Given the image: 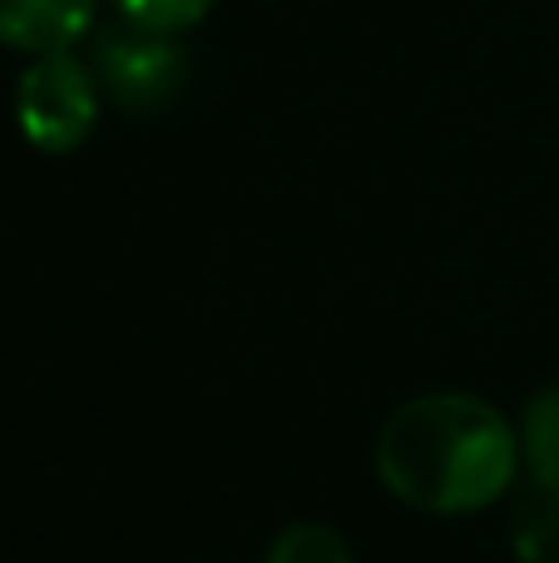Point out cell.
Segmentation results:
<instances>
[{"mask_svg": "<svg viewBox=\"0 0 559 563\" xmlns=\"http://www.w3.org/2000/svg\"><path fill=\"white\" fill-rule=\"evenodd\" d=\"M263 563H352V549L332 525H293L273 539Z\"/></svg>", "mask_w": 559, "mask_h": 563, "instance_id": "7", "label": "cell"}, {"mask_svg": "<svg viewBox=\"0 0 559 563\" xmlns=\"http://www.w3.org/2000/svg\"><path fill=\"white\" fill-rule=\"evenodd\" d=\"M511 549L520 563H559V479H535L515 499Z\"/></svg>", "mask_w": 559, "mask_h": 563, "instance_id": "5", "label": "cell"}, {"mask_svg": "<svg viewBox=\"0 0 559 563\" xmlns=\"http://www.w3.org/2000/svg\"><path fill=\"white\" fill-rule=\"evenodd\" d=\"M89 69L99 79V95L114 99L129 114H154L168 99L184 89V49L174 35L164 30H144V25H114L95 40Z\"/></svg>", "mask_w": 559, "mask_h": 563, "instance_id": "3", "label": "cell"}, {"mask_svg": "<svg viewBox=\"0 0 559 563\" xmlns=\"http://www.w3.org/2000/svg\"><path fill=\"white\" fill-rule=\"evenodd\" d=\"M520 455L530 465V479H559V386H545L525 406Z\"/></svg>", "mask_w": 559, "mask_h": 563, "instance_id": "6", "label": "cell"}, {"mask_svg": "<svg viewBox=\"0 0 559 563\" xmlns=\"http://www.w3.org/2000/svg\"><path fill=\"white\" fill-rule=\"evenodd\" d=\"M520 445L505 416L481 396H416L376 435V475L402 505L426 515H471L515 485Z\"/></svg>", "mask_w": 559, "mask_h": 563, "instance_id": "1", "label": "cell"}, {"mask_svg": "<svg viewBox=\"0 0 559 563\" xmlns=\"http://www.w3.org/2000/svg\"><path fill=\"white\" fill-rule=\"evenodd\" d=\"M15 119H20V134L40 154H69V148H79L99 119L95 69L79 65L69 49L35 55V65L15 85Z\"/></svg>", "mask_w": 559, "mask_h": 563, "instance_id": "2", "label": "cell"}, {"mask_svg": "<svg viewBox=\"0 0 559 563\" xmlns=\"http://www.w3.org/2000/svg\"><path fill=\"white\" fill-rule=\"evenodd\" d=\"M119 15L129 25H144V30H164V35H178V30L198 25L218 0H114Z\"/></svg>", "mask_w": 559, "mask_h": 563, "instance_id": "8", "label": "cell"}, {"mask_svg": "<svg viewBox=\"0 0 559 563\" xmlns=\"http://www.w3.org/2000/svg\"><path fill=\"white\" fill-rule=\"evenodd\" d=\"M95 5L99 0H0V45L25 55L69 49L95 25Z\"/></svg>", "mask_w": 559, "mask_h": 563, "instance_id": "4", "label": "cell"}]
</instances>
